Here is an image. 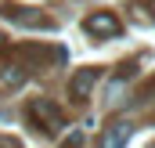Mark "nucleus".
Returning a JSON list of instances; mask_svg holds the SVG:
<instances>
[{
	"label": "nucleus",
	"instance_id": "5",
	"mask_svg": "<svg viewBox=\"0 0 155 148\" xmlns=\"http://www.w3.org/2000/svg\"><path fill=\"white\" fill-rule=\"evenodd\" d=\"M126 137H130V123L116 119V123L105 130V137H101V148H123V145H126Z\"/></svg>",
	"mask_w": 155,
	"mask_h": 148
},
{
	"label": "nucleus",
	"instance_id": "8",
	"mask_svg": "<svg viewBox=\"0 0 155 148\" xmlns=\"http://www.w3.org/2000/svg\"><path fill=\"white\" fill-rule=\"evenodd\" d=\"M0 47H4V36H0Z\"/></svg>",
	"mask_w": 155,
	"mask_h": 148
},
{
	"label": "nucleus",
	"instance_id": "2",
	"mask_svg": "<svg viewBox=\"0 0 155 148\" xmlns=\"http://www.w3.org/2000/svg\"><path fill=\"white\" fill-rule=\"evenodd\" d=\"M83 29L90 33V36H97V40H112V36H119V18L112 15V11H97V15H90L87 22H83Z\"/></svg>",
	"mask_w": 155,
	"mask_h": 148
},
{
	"label": "nucleus",
	"instance_id": "6",
	"mask_svg": "<svg viewBox=\"0 0 155 148\" xmlns=\"http://www.w3.org/2000/svg\"><path fill=\"white\" fill-rule=\"evenodd\" d=\"M25 83V69L22 65H0V87L11 90V87H22Z\"/></svg>",
	"mask_w": 155,
	"mask_h": 148
},
{
	"label": "nucleus",
	"instance_id": "7",
	"mask_svg": "<svg viewBox=\"0 0 155 148\" xmlns=\"http://www.w3.org/2000/svg\"><path fill=\"white\" fill-rule=\"evenodd\" d=\"M61 148H83V130H72L69 137H65V145Z\"/></svg>",
	"mask_w": 155,
	"mask_h": 148
},
{
	"label": "nucleus",
	"instance_id": "3",
	"mask_svg": "<svg viewBox=\"0 0 155 148\" xmlns=\"http://www.w3.org/2000/svg\"><path fill=\"white\" fill-rule=\"evenodd\" d=\"M0 11H4V18H11V22H18V25H33V29H54V22H51L47 15L29 11V7H15V4H7V7H0Z\"/></svg>",
	"mask_w": 155,
	"mask_h": 148
},
{
	"label": "nucleus",
	"instance_id": "4",
	"mask_svg": "<svg viewBox=\"0 0 155 148\" xmlns=\"http://www.w3.org/2000/svg\"><path fill=\"white\" fill-rule=\"evenodd\" d=\"M29 112L43 123V130H47V134L61 130V112H58V105H51V101H43V98H40V101H33V105H29Z\"/></svg>",
	"mask_w": 155,
	"mask_h": 148
},
{
	"label": "nucleus",
	"instance_id": "1",
	"mask_svg": "<svg viewBox=\"0 0 155 148\" xmlns=\"http://www.w3.org/2000/svg\"><path fill=\"white\" fill-rule=\"evenodd\" d=\"M97 79H101V69H94V65L76 69V72H72V79H69V98H72V101H87Z\"/></svg>",
	"mask_w": 155,
	"mask_h": 148
}]
</instances>
